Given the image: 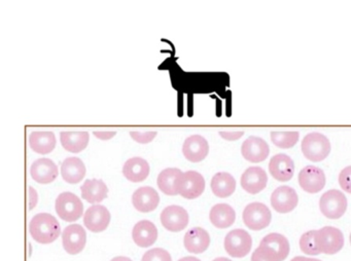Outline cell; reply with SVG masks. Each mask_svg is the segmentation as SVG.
I'll list each match as a JSON object with an SVG mask.
<instances>
[{
	"instance_id": "1",
	"label": "cell",
	"mask_w": 351,
	"mask_h": 261,
	"mask_svg": "<svg viewBox=\"0 0 351 261\" xmlns=\"http://www.w3.org/2000/svg\"><path fill=\"white\" fill-rule=\"evenodd\" d=\"M29 232L34 240L40 244H51L60 236V224L51 214L40 213L30 221Z\"/></svg>"
},
{
	"instance_id": "2",
	"label": "cell",
	"mask_w": 351,
	"mask_h": 261,
	"mask_svg": "<svg viewBox=\"0 0 351 261\" xmlns=\"http://www.w3.org/2000/svg\"><path fill=\"white\" fill-rule=\"evenodd\" d=\"M304 156L311 162H320L328 158L330 152V142L326 136L312 132L304 137L301 144Z\"/></svg>"
},
{
	"instance_id": "3",
	"label": "cell",
	"mask_w": 351,
	"mask_h": 261,
	"mask_svg": "<svg viewBox=\"0 0 351 261\" xmlns=\"http://www.w3.org/2000/svg\"><path fill=\"white\" fill-rule=\"evenodd\" d=\"M314 240L320 254H336L344 246L343 232L334 226H324L319 230H315Z\"/></svg>"
},
{
	"instance_id": "4",
	"label": "cell",
	"mask_w": 351,
	"mask_h": 261,
	"mask_svg": "<svg viewBox=\"0 0 351 261\" xmlns=\"http://www.w3.org/2000/svg\"><path fill=\"white\" fill-rule=\"evenodd\" d=\"M322 213L330 219H338L344 215L347 209V197L338 189H330L320 197Z\"/></svg>"
},
{
	"instance_id": "5",
	"label": "cell",
	"mask_w": 351,
	"mask_h": 261,
	"mask_svg": "<svg viewBox=\"0 0 351 261\" xmlns=\"http://www.w3.org/2000/svg\"><path fill=\"white\" fill-rule=\"evenodd\" d=\"M56 212L64 221H77L83 215L84 205L75 193L62 192L56 199Z\"/></svg>"
},
{
	"instance_id": "6",
	"label": "cell",
	"mask_w": 351,
	"mask_h": 261,
	"mask_svg": "<svg viewBox=\"0 0 351 261\" xmlns=\"http://www.w3.org/2000/svg\"><path fill=\"white\" fill-rule=\"evenodd\" d=\"M244 224L252 230H261L270 224L272 214L265 203L254 201L248 203L242 214Z\"/></svg>"
},
{
	"instance_id": "7",
	"label": "cell",
	"mask_w": 351,
	"mask_h": 261,
	"mask_svg": "<svg viewBox=\"0 0 351 261\" xmlns=\"http://www.w3.org/2000/svg\"><path fill=\"white\" fill-rule=\"evenodd\" d=\"M252 238L246 230L238 228L228 232L225 238V249L232 257L246 256L252 250Z\"/></svg>"
},
{
	"instance_id": "8",
	"label": "cell",
	"mask_w": 351,
	"mask_h": 261,
	"mask_svg": "<svg viewBox=\"0 0 351 261\" xmlns=\"http://www.w3.org/2000/svg\"><path fill=\"white\" fill-rule=\"evenodd\" d=\"M205 189V179L197 171H186L182 173L178 184V195L184 199H197Z\"/></svg>"
},
{
	"instance_id": "9",
	"label": "cell",
	"mask_w": 351,
	"mask_h": 261,
	"mask_svg": "<svg viewBox=\"0 0 351 261\" xmlns=\"http://www.w3.org/2000/svg\"><path fill=\"white\" fill-rule=\"evenodd\" d=\"M161 223L170 232H182L189 224V213L184 208L178 205L166 207L162 211Z\"/></svg>"
},
{
	"instance_id": "10",
	"label": "cell",
	"mask_w": 351,
	"mask_h": 261,
	"mask_svg": "<svg viewBox=\"0 0 351 261\" xmlns=\"http://www.w3.org/2000/svg\"><path fill=\"white\" fill-rule=\"evenodd\" d=\"M299 197L297 191L291 186L277 187L271 195V205L278 213H289L297 207Z\"/></svg>"
},
{
	"instance_id": "11",
	"label": "cell",
	"mask_w": 351,
	"mask_h": 261,
	"mask_svg": "<svg viewBox=\"0 0 351 261\" xmlns=\"http://www.w3.org/2000/svg\"><path fill=\"white\" fill-rule=\"evenodd\" d=\"M63 247L69 254L77 255L84 250L87 242L85 228L79 224L67 226L62 234Z\"/></svg>"
},
{
	"instance_id": "12",
	"label": "cell",
	"mask_w": 351,
	"mask_h": 261,
	"mask_svg": "<svg viewBox=\"0 0 351 261\" xmlns=\"http://www.w3.org/2000/svg\"><path fill=\"white\" fill-rule=\"evenodd\" d=\"M326 174L318 166H306L300 171V186L307 192L316 193L322 190L326 185Z\"/></svg>"
},
{
	"instance_id": "13",
	"label": "cell",
	"mask_w": 351,
	"mask_h": 261,
	"mask_svg": "<svg viewBox=\"0 0 351 261\" xmlns=\"http://www.w3.org/2000/svg\"><path fill=\"white\" fill-rule=\"evenodd\" d=\"M241 153L250 162H261L268 158L270 147L263 138L250 136L241 146Z\"/></svg>"
},
{
	"instance_id": "14",
	"label": "cell",
	"mask_w": 351,
	"mask_h": 261,
	"mask_svg": "<svg viewBox=\"0 0 351 261\" xmlns=\"http://www.w3.org/2000/svg\"><path fill=\"white\" fill-rule=\"evenodd\" d=\"M260 247L274 257L277 261H283L289 254V242L283 234L272 232L261 240Z\"/></svg>"
},
{
	"instance_id": "15",
	"label": "cell",
	"mask_w": 351,
	"mask_h": 261,
	"mask_svg": "<svg viewBox=\"0 0 351 261\" xmlns=\"http://www.w3.org/2000/svg\"><path fill=\"white\" fill-rule=\"evenodd\" d=\"M268 182V175L261 166H250L241 176V186L244 190L252 195H256L264 190Z\"/></svg>"
},
{
	"instance_id": "16",
	"label": "cell",
	"mask_w": 351,
	"mask_h": 261,
	"mask_svg": "<svg viewBox=\"0 0 351 261\" xmlns=\"http://www.w3.org/2000/svg\"><path fill=\"white\" fill-rule=\"evenodd\" d=\"M110 213L108 208L101 205H94L86 211L84 223L88 229L93 232H101L110 225Z\"/></svg>"
},
{
	"instance_id": "17",
	"label": "cell",
	"mask_w": 351,
	"mask_h": 261,
	"mask_svg": "<svg viewBox=\"0 0 351 261\" xmlns=\"http://www.w3.org/2000/svg\"><path fill=\"white\" fill-rule=\"evenodd\" d=\"M209 152V144L201 135H192L184 140L182 153L192 162H202Z\"/></svg>"
},
{
	"instance_id": "18",
	"label": "cell",
	"mask_w": 351,
	"mask_h": 261,
	"mask_svg": "<svg viewBox=\"0 0 351 261\" xmlns=\"http://www.w3.org/2000/svg\"><path fill=\"white\" fill-rule=\"evenodd\" d=\"M269 171L273 178L285 182L293 178L295 162L287 154L278 153L273 156L269 162Z\"/></svg>"
},
{
	"instance_id": "19",
	"label": "cell",
	"mask_w": 351,
	"mask_h": 261,
	"mask_svg": "<svg viewBox=\"0 0 351 261\" xmlns=\"http://www.w3.org/2000/svg\"><path fill=\"white\" fill-rule=\"evenodd\" d=\"M160 203V195L151 186L139 187L132 195V203L137 211L149 213L154 211Z\"/></svg>"
},
{
	"instance_id": "20",
	"label": "cell",
	"mask_w": 351,
	"mask_h": 261,
	"mask_svg": "<svg viewBox=\"0 0 351 261\" xmlns=\"http://www.w3.org/2000/svg\"><path fill=\"white\" fill-rule=\"evenodd\" d=\"M30 174L36 182L49 184L58 177V166L52 160L40 158L32 164Z\"/></svg>"
},
{
	"instance_id": "21",
	"label": "cell",
	"mask_w": 351,
	"mask_h": 261,
	"mask_svg": "<svg viewBox=\"0 0 351 261\" xmlns=\"http://www.w3.org/2000/svg\"><path fill=\"white\" fill-rule=\"evenodd\" d=\"M184 244L189 252L200 254L210 245V236L204 228L193 227L184 234Z\"/></svg>"
},
{
	"instance_id": "22",
	"label": "cell",
	"mask_w": 351,
	"mask_h": 261,
	"mask_svg": "<svg viewBox=\"0 0 351 261\" xmlns=\"http://www.w3.org/2000/svg\"><path fill=\"white\" fill-rule=\"evenodd\" d=\"M132 238L137 246L143 248L152 246L158 238L157 227L149 220H141L133 227Z\"/></svg>"
},
{
	"instance_id": "23",
	"label": "cell",
	"mask_w": 351,
	"mask_h": 261,
	"mask_svg": "<svg viewBox=\"0 0 351 261\" xmlns=\"http://www.w3.org/2000/svg\"><path fill=\"white\" fill-rule=\"evenodd\" d=\"M123 174L131 182H141L149 174V164L145 158H129L123 166Z\"/></svg>"
},
{
	"instance_id": "24",
	"label": "cell",
	"mask_w": 351,
	"mask_h": 261,
	"mask_svg": "<svg viewBox=\"0 0 351 261\" xmlns=\"http://www.w3.org/2000/svg\"><path fill=\"white\" fill-rule=\"evenodd\" d=\"M209 219L211 223L217 228L230 227L236 220V212L228 203H217L209 212Z\"/></svg>"
},
{
	"instance_id": "25",
	"label": "cell",
	"mask_w": 351,
	"mask_h": 261,
	"mask_svg": "<svg viewBox=\"0 0 351 261\" xmlns=\"http://www.w3.org/2000/svg\"><path fill=\"white\" fill-rule=\"evenodd\" d=\"M82 197L90 203H99L108 197V188L106 183L98 179L86 180L81 187Z\"/></svg>"
},
{
	"instance_id": "26",
	"label": "cell",
	"mask_w": 351,
	"mask_h": 261,
	"mask_svg": "<svg viewBox=\"0 0 351 261\" xmlns=\"http://www.w3.org/2000/svg\"><path fill=\"white\" fill-rule=\"evenodd\" d=\"M61 175L66 182L77 184L86 176V166L79 158H69L62 162Z\"/></svg>"
},
{
	"instance_id": "27",
	"label": "cell",
	"mask_w": 351,
	"mask_h": 261,
	"mask_svg": "<svg viewBox=\"0 0 351 261\" xmlns=\"http://www.w3.org/2000/svg\"><path fill=\"white\" fill-rule=\"evenodd\" d=\"M88 132H61L60 141L64 149L73 153L83 151L89 143Z\"/></svg>"
},
{
	"instance_id": "28",
	"label": "cell",
	"mask_w": 351,
	"mask_h": 261,
	"mask_svg": "<svg viewBox=\"0 0 351 261\" xmlns=\"http://www.w3.org/2000/svg\"><path fill=\"white\" fill-rule=\"evenodd\" d=\"M56 137L52 132H32L29 136V146L34 151L40 154H48L56 146Z\"/></svg>"
},
{
	"instance_id": "29",
	"label": "cell",
	"mask_w": 351,
	"mask_h": 261,
	"mask_svg": "<svg viewBox=\"0 0 351 261\" xmlns=\"http://www.w3.org/2000/svg\"><path fill=\"white\" fill-rule=\"evenodd\" d=\"M211 190L219 197H228L236 189V180L230 173L219 172L211 179Z\"/></svg>"
},
{
	"instance_id": "30",
	"label": "cell",
	"mask_w": 351,
	"mask_h": 261,
	"mask_svg": "<svg viewBox=\"0 0 351 261\" xmlns=\"http://www.w3.org/2000/svg\"><path fill=\"white\" fill-rule=\"evenodd\" d=\"M182 172L178 168H167L162 171L158 176V186L162 192L167 195H176L178 184Z\"/></svg>"
},
{
	"instance_id": "31",
	"label": "cell",
	"mask_w": 351,
	"mask_h": 261,
	"mask_svg": "<svg viewBox=\"0 0 351 261\" xmlns=\"http://www.w3.org/2000/svg\"><path fill=\"white\" fill-rule=\"evenodd\" d=\"M299 132H272L271 140L279 148L287 149L293 147L299 141Z\"/></svg>"
},
{
	"instance_id": "32",
	"label": "cell",
	"mask_w": 351,
	"mask_h": 261,
	"mask_svg": "<svg viewBox=\"0 0 351 261\" xmlns=\"http://www.w3.org/2000/svg\"><path fill=\"white\" fill-rule=\"evenodd\" d=\"M315 230H309L306 232L305 234H302L300 238V249L307 255H318L317 248H316L315 240Z\"/></svg>"
},
{
	"instance_id": "33",
	"label": "cell",
	"mask_w": 351,
	"mask_h": 261,
	"mask_svg": "<svg viewBox=\"0 0 351 261\" xmlns=\"http://www.w3.org/2000/svg\"><path fill=\"white\" fill-rule=\"evenodd\" d=\"M141 261H172V258L165 249L154 248L143 254Z\"/></svg>"
},
{
	"instance_id": "34",
	"label": "cell",
	"mask_w": 351,
	"mask_h": 261,
	"mask_svg": "<svg viewBox=\"0 0 351 261\" xmlns=\"http://www.w3.org/2000/svg\"><path fill=\"white\" fill-rule=\"evenodd\" d=\"M157 132H130V136L133 140L141 144L149 143L155 139Z\"/></svg>"
},
{
	"instance_id": "35",
	"label": "cell",
	"mask_w": 351,
	"mask_h": 261,
	"mask_svg": "<svg viewBox=\"0 0 351 261\" xmlns=\"http://www.w3.org/2000/svg\"><path fill=\"white\" fill-rule=\"evenodd\" d=\"M350 172L351 166H346L344 170H342V172L340 173V176H339V183H340L341 187H342L346 192H351Z\"/></svg>"
},
{
	"instance_id": "36",
	"label": "cell",
	"mask_w": 351,
	"mask_h": 261,
	"mask_svg": "<svg viewBox=\"0 0 351 261\" xmlns=\"http://www.w3.org/2000/svg\"><path fill=\"white\" fill-rule=\"evenodd\" d=\"M252 261H277L274 257L271 256L267 251H265L262 247L258 248L252 253Z\"/></svg>"
},
{
	"instance_id": "37",
	"label": "cell",
	"mask_w": 351,
	"mask_h": 261,
	"mask_svg": "<svg viewBox=\"0 0 351 261\" xmlns=\"http://www.w3.org/2000/svg\"><path fill=\"white\" fill-rule=\"evenodd\" d=\"M219 135L228 141H236L244 135L243 131H221Z\"/></svg>"
},
{
	"instance_id": "38",
	"label": "cell",
	"mask_w": 351,
	"mask_h": 261,
	"mask_svg": "<svg viewBox=\"0 0 351 261\" xmlns=\"http://www.w3.org/2000/svg\"><path fill=\"white\" fill-rule=\"evenodd\" d=\"M29 210L34 209L38 203V192L34 187H29Z\"/></svg>"
},
{
	"instance_id": "39",
	"label": "cell",
	"mask_w": 351,
	"mask_h": 261,
	"mask_svg": "<svg viewBox=\"0 0 351 261\" xmlns=\"http://www.w3.org/2000/svg\"><path fill=\"white\" fill-rule=\"evenodd\" d=\"M116 132H106V131H99V132H94V135L100 140H110L112 139V137L116 136Z\"/></svg>"
},
{
	"instance_id": "40",
	"label": "cell",
	"mask_w": 351,
	"mask_h": 261,
	"mask_svg": "<svg viewBox=\"0 0 351 261\" xmlns=\"http://www.w3.org/2000/svg\"><path fill=\"white\" fill-rule=\"evenodd\" d=\"M291 261H316V258H308V257L297 256Z\"/></svg>"
},
{
	"instance_id": "41",
	"label": "cell",
	"mask_w": 351,
	"mask_h": 261,
	"mask_svg": "<svg viewBox=\"0 0 351 261\" xmlns=\"http://www.w3.org/2000/svg\"><path fill=\"white\" fill-rule=\"evenodd\" d=\"M178 261H201L200 259L197 258V257L194 256H186L184 257V258L180 259Z\"/></svg>"
},
{
	"instance_id": "42",
	"label": "cell",
	"mask_w": 351,
	"mask_h": 261,
	"mask_svg": "<svg viewBox=\"0 0 351 261\" xmlns=\"http://www.w3.org/2000/svg\"><path fill=\"white\" fill-rule=\"evenodd\" d=\"M112 261H132L130 258H128V257L125 256H118L114 257V259H112Z\"/></svg>"
},
{
	"instance_id": "43",
	"label": "cell",
	"mask_w": 351,
	"mask_h": 261,
	"mask_svg": "<svg viewBox=\"0 0 351 261\" xmlns=\"http://www.w3.org/2000/svg\"><path fill=\"white\" fill-rule=\"evenodd\" d=\"M213 261H232L231 259L226 258V257H217Z\"/></svg>"
},
{
	"instance_id": "44",
	"label": "cell",
	"mask_w": 351,
	"mask_h": 261,
	"mask_svg": "<svg viewBox=\"0 0 351 261\" xmlns=\"http://www.w3.org/2000/svg\"><path fill=\"white\" fill-rule=\"evenodd\" d=\"M316 261H322V260H319V259H316Z\"/></svg>"
}]
</instances>
